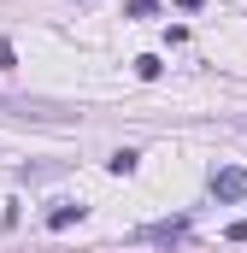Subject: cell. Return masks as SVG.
Returning <instances> with one entry per match:
<instances>
[{
  "label": "cell",
  "mask_w": 247,
  "mask_h": 253,
  "mask_svg": "<svg viewBox=\"0 0 247 253\" xmlns=\"http://www.w3.org/2000/svg\"><path fill=\"white\" fill-rule=\"evenodd\" d=\"M212 200H218V206H242V200H247V165L212 171Z\"/></svg>",
  "instance_id": "6da1fadb"
},
{
  "label": "cell",
  "mask_w": 247,
  "mask_h": 253,
  "mask_svg": "<svg viewBox=\"0 0 247 253\" xmlns=\"http://www.w3.org/2000/svg\"><path fill=\"white\" fill-rule=\"evenodd\" d=\"M0 71H12V42H0Z\"/></svg>",
  "instance_id": "52a82bcc"
},
{
  "label": "cell",
  "mask_w": 247,
  "mask_h": 253,
  "mask_svg": "<svg viewBox=\"0 0 247 253\" xmlns=\"http://www.w3.org/2000/svg\"><path fill=\"white\" fill-rule=\"evenodd\" d=\"M0 112H6V118H36V124H71V118H77V112L47 106V100H0Z\"/></svg>",
  "instance_id": "7a4b0ae2"
},
{
  "label": "cell",
  "mask_w": 247,
  "mask_h": 253,
  "mask_svg": "<svg viewBox=\"0 0 247 253\" xmlns=\"http://www.w3.org/2000/svg\"><path fill=\"white\" fill-rule=\"evenodd\" d=\"M106 171H112V177H129V171H135V153H129V147L112 153V159H106Z\"/></svg>",
  "instance_id": "5b68a950"
},
{
  "label": "cell",
  "mask_w": 247,
  "mask_h": 253,
  "mask_svg": "<svg viewBox=\"0 0 247 253\" xmlns=\"http://www.w3.org/2000/svg\"><path fill=\"white\" fill-rule=\"evenodd\" d=\"M77 218H82V206H71V200H59V206L47 212V230H71Z\"/></svg>",
  "instance_id": "277c9868"
},
{
  "label": "cell",
  "mask_w": 247,
  "mask_h": 253,
  "mask_svg": "<svg viewBox=\"0 0 247 253\" xmlns=\"http://www.w3.org/2000/svg\"><path fill=\"white\" fill-rule=\"evenodd\" d=\"M230 242H247V218H242V224H230Z\"/></svg>",
  "instance_id": "ba28073f"
},
{
  "label": "cell",
  "mask_w": 247,
  "mask_h": 253,
  "mask_svg": "<svg viewBox=\"0 0 247 253\" xmlns=\"http://www.w3.org/2000/svg\"><path fill=\"white\" fill-rule=\"evenodd\" d=\"M153 6H159V0H129V12H135V18H147Z\"/></svg>",
  "instance_id": "8992f818"
},
{
  "label": "cell",
  "mask_w": 247,
  "mask_h": 253,
  "mask_svg": "<svg viewBox=\"0 0 247 253\" xmlns=\"http://www.w3.org/2000/svg\"><path fill=\"white\" fill-rule=\"evenodd\" d=\"M188 236V218H171V224H147L141 230V242H183Z\"/></svg>",
  "instance_id": "3957f363"
}]
</instances>
